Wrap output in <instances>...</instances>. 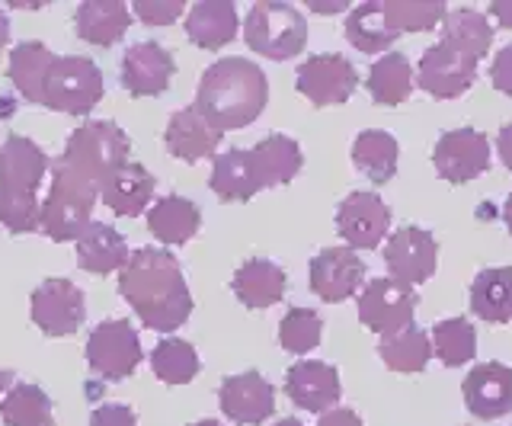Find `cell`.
I'll list each match as a JSON object with an SVG mask.
<instances>
[{"label":"cell","instance_id":"9a60e30c","mask_svg":"<svg viewBox=\"0 0 512 426\" xmlns=\"http://www.w3.org/2000/svg\"><path fill=\"white\" fill-rule=\"evenodd\" d=\"M439 244L426 228L407 225L391 234L388 247H384V263H388L391 279L404 282V286H420L436 273Z\"/></svg>","mask_w":512,"mask_h":426},{"label":"cell","instance_id":"db71d44e","mask_svg":"<svg viewBox=\"0 0 512 426\" xmlns=\"http://www.w3.org/2000/svg\"><path fill=\"white\" fill-rule=\"evenodd\" d=\"M189 426H221L218 420H199V423H189Z\"/></svg>","mask_w":512,"mask_h":426},{"label":"cell","instance_id":"d4e9b609","mask_svg":"<svg viewBox=\"0 0 512 426\" xmlns=\"http://www.w3.org/2000/svg\"><path fill=\"white\" fill-rule=\"evenodd\" d=\"M237 7L231 0H199L196 7L186 13V36L196 42L199 49L215 52L221 45L234 42L237 36Z\"/></svg>","mask_w":512,"mask_h":426},{"label":"cell","instance_id":"44dd1931","mask_svg":"<svg viewBox=\"0 0 512 426\" xmlns=\"http://www.w3.org/2000/svg\"><path fill=\"white\" fill-rule=\"evenodd\" d=\"M221 135L212 122H208L196 106H186V109H176L167 122V151L176 157V161H186V164H196L202 157H212L221 145Z\"/></svg>","mask_w":512,"mask_h":426},{"label":"cell","instance_id":"f546056e","mask_svg":"<svg viewBox=\"0 0 512 426\" xmlns=\"http://www.w3.org/2000/svg\"><path fill=\"white\" fill-rule=\"evenodd\" d=\"M199 228H202V215L196 205L183 196H164L160 202H154L148 212V231L167 247L189 244L196 238Z\"/></svg>","mask_w":512,"mask_h":426},{"label":"cell","instance_id":"d6a6232c","mask_svg":"<svg viewBox=\"0 0 512 426\" xmlns=\"http://www.w3.org/2000/svg\"><path fill=\"white\" fill-rule=\"evenodd\" d=\"M397 138L388 132H378V129H368L362 132L356 141H352V164H356L372 183H391L394 173H397Z\"/></svg>","mask_w":512,"mask_h":426},{"label":"cell","instance_id":"8fae6325","mask_svg":"<svg viewBox=\"0 0 512 426\" xmlns=\"http://www.w3.org/2000/svg\"><path fill=\"white\" fill-rule=\"evenodd\" d=\"M87 298L71 279H45L32 292V321L48 337H71L84 327Z\"/></svg>","mask_w":512,"mask_h":426},{"label":"cell","instance_id":"e575fe53","mask_svg":"<svg viewBox=\"0 0 512 426\" xmlns=\"http://www.w3.org/2000/svg\"><path fill=\"white\" fill-rule=\"evenodd\" d=\"M378 353H381L384 366H388L391 372L413 375V372H423L426 362L432 359V340H429L426 330L410 324L404 330H397V334L381 337Z\"/></svg>","mask_w":512,"mask_h":426},{"label":"cell","instance_id":"c3c4849f","mask_svg":"<svg viewBox=\"0 0 512 426\" xmlns=\"http://www.w3.org/2000/svg\"><path fill=\"white\" fill-rule=\"evenodd\" d=\"M308 7H311L314 13H340V10H346L349 4H346V0H330V4H327V0H308Z\"/></svg>","mask_w":512,"mask_h":426},{"label":"cell","instance_id":"f1b7e54d","mask_svg":"<svg viewBox=\"0 0 512 426\" xmlns=\"http://www.w3.org/2000/svg\"><path fill=\"white\" fill-rule=\"evenodd\" d=\"M212 193L221 202H247L260 193V180H256V170L250 161V151L244 148H231L224 154H215V164H212Z\"/></svg>","mask_w":512,"mask_h":426},{"label":"cell","instance_id":"52a82bcc","mask_svg":"<svg viewBox=\"0 0 512 426\" xmlns=\"http://www.w3.org/2000/svg\"><path fill=\"white\" fill-rule=\"evenodd\" d=\"M103 71L84 55H64L55 58L45 84V106L55 113L87 116L93 106L103 100Z\"/></svg>","mask_w":512,"mask_h":426},{"label":"cell","instance_id":"7a4b0ae2","mask_svg":"<svg viewBox=\"0 0 512 426\" xmlns=\"http://www.w3.org/2000/svg\"><path fill=\"white\" fill-rule=\"evenodd\" d=\"M269 100L266 74L247 58H221L202 74L196 109L218 132L244 129L260 119Z\"/></svg>","mask_w":512,"mask_h":426},{"label":"cell","instance_id":"ee69618b","mask_svg":"<svg viewBox=\"0 0 512 426\" xmlns=\"http://www.w3.org/2000/svg\"><path fill=\"white\" fill-rule=\"evenodd\" d=\"M490 81L493 87L506 93V97H512V42L506 45V49L496 52L493 65H490Z\"/></svg>","mask_w":512,"mask_h":426},{"label":"cell","instance_id":"f35d334b","mask_svg":"<svg viewBox=\"0 0 512 426\" xmlns=\"http://www.w3.org/2000/svg\"><path fill=\"white\" fill-rule=\"evenodd\" d=\"M432 350L442 359V366L458 369L477 356V330L468 318H448L432 327Z\"/></svg>","mask_w":512,"mask_h":426},{"label":"cell","instance_id":"83f0119b","mask_svg":"<svg viewBox=\"0 0 512 426\" xmlns=\"http://www.w3.org/2000/svg\"><path fill=\"white\" fill-rule=\"evenodd\" d=\"M231 289L240 298V305H247L253 311L272 308V305H279L285 295V270L272 260H247L234 273Z\"/></svg>","mask_w":512,"mask_h":426},{"label":"cell","instance_id":"4316f807","mask_svg":"<svg viewBox=\"0 0 512 426\" xmlns=\"http://www.w3.org/2000/svg\"><path fill=\"white\" fill-rule=\"evenodd\" d=\"M250 161H253V170H256V180H260V186L269 189V186L292 183L298 177V170L304 167V154H301L295 138L269 135L256 148H250Z\"/></svg>","mask_w":512,"mask_h":426},{"label":"cell","instance_id":"f5cc1de1","mask_svg":"<svg viewBox=\"0 0 512 426\" xmlns=\"http://www.w3.org/2000/svg\"><path fill=\"white\" fill-rule=\"evenodd\" d=\"M272 426H304L301 420H295V417H285V420H279V423H272Z\"/></svg>","mask_w":512,"mask_h":426},{"label":"cell","instance_id":"f907efd6","mask_svg":"<svg viewBox=\"0 0 512 426\" xmlns=\"http://www.w3.org/2000/svg\"><path fill=\"white\" fill-rule=\"evenodd\" d=\"M503 222H506V228L512 231V193H509V199H506V205H503Z\"/></svg>","mask_w":512,"mask_h":426},{"label":"cell","instance_id":"5b68a950","mask_svg":"<svg viewBox=\"0 0 512 426\" xmlns=\"http://www.w3.org/2000/svg\"><path fill=\"white\" fill-rule=\"evenodd\" d=\"M244 39L250 52L272 61H288L308 45V20L285 0H256L247 13Z\"/></svg>","mask_w":512,"mask_h":426},{"label":"cell","instance_id":"484cf974","mask_svg":"<svg viewBox=\"0 0 512 426\" xmlns=\"http://www.w3.org/2000/svg\"><path fill=\"white\" fill-rule=\"evenodd\" d=\"M128 257L132 254H128L125 238L106 222H93L77 238V263H80V270H87L93 276H109L122 270Z\"/></svg>","mask_w":512,"mask_h":426},{"label":"cell","instance_id":"60d3db41","mask_svg":"<svg viewBox=\"0 0 512 426\" xmlns=\"http://www.w3.org/2000/svg\"><path fill=\"white\" fill-rule=\"evenodd\" d=\"M320 334H324V321H320V314L311 308H292L279 324V343H282V350L292 356H304L317 350Z\"/></svg>","mask_w":512,"mask_h":426},{"label":"cell","instance_id":"ac0fdd59","mask_svg":"<svg viewBox=\"0 0 512 426\" xmlns=\"http://www.w3.org/2000/svg\"><path fill=\"white\" fill-rule=\"evenodd\" d=\"M176 74L173 55L157 42H135L122 55V87L132 97H160Z\"/></svg>","mask_w":512,"mask_h":426},{"label":"cell","instance_id":"2e32d148","mask_svg":"<svg viewBox=\"0 0 512 426\" xmlns=\"http://www.w3.org/2000/svg\"><path fill=\"white\" fill-rule=\"evenodd\" d=\"M221 414L237 426H260L276 410V388L260 372H240L221 382Z\"/></svg>","mask_w":512,"mask_h":426},{"label":"cell","instance_id":"f6af8a7d","mask_svg":"<svg viewBox=\"0 0 512 426\" xmlns=\"http://www.w3.org/2000/svg\"><path fill=\"white\" fill-rule=\"evenodd\" d=\"M317 426H365V423H362V417L356 414V410L333 407V410H327V414H320Z\"/></svg>","mask_w":512,"mask_h":426},{"label":"cell","instance_id":"7bdbcfd3","mask_svg":"<svg viewBox=\"0 0 512 426\" xmlns=\"http://www.w3.org/2000/svg\"><path fill=\"white\" fill-rule=\"evenodd\" d=\"M90 426H138V417L125 404H100L93 410Z\"/></svg>","mask_w":512,"mask_h":426},{"label":"cell","instance_id":"d6986e66","mask_svg":"<svg viewBox=\"0 0 512 426\" xmlns=\"http://www.w3.org/2000/svg\"><path fill=\"white\" fill-rule=\"evenodd\" d=\"M464 404L480 420H500L512 410V369L503 362H480L464 378Z\"/></svg>","mask_w":512,"mask_h":426},{"label":"cell","instance_id":"bcb514c9","mask_svg":"<svg viewBox=\"0 0 512 426\" xmlns=\"http://www.w3.org/2000/svg\"><path fill=\"white\" fill-rule=\"evenodd\" d=\"M496 151H500V161L512 173V122H506L500 129V135H496Z\"/></svg>","mask_w":512,"mask_h":426},{"label":"cell","instance_id":"4dcf8cb0","mask_svg":"<svg viewBox=\"0 0 512 426\" xmlns=\"http://www.w3.org/2000/svg\"><path fill=\"white\" fill-rule=\"evenodd\" d=\"M471 311L487 324L512 321V270L509 266H490V270H480L474 276Z\"/></svg>","mask_w":512,"mask_h":426},{"label":"cell","instance_id":"8992f818","mask_svg":"<svg viewBox=\"0 0 512 426\" xmlns=\"http://www.w3.org/2000/svg\"><path fill=\"white\" fill-rule=\"evenodd\" d=\"M128 154H132V141H128L119 125L109 119H93L71 132L61 157L77 173H84L90 183L103 189L112 173L128 164Z\"/></svg>","mask_w":512,"mask_h":426},{"label":"cell","instance_id":"816d5d0a","mask_svg":"<svg viewBox=\"0 0 512 426\" xmlns=\"http://www.w3.org/2000/svg\"><path fill=\"white\" fill-rule=\"evenodd\" d=\"M13 385V372H7V369H0V391H7Z\"/></svg>","mask_w":512,"mask_h":426},{"label":"cell","instance_id":"603a6c76","mask_svg":"<svg viewBox=\"0 0 512 426\" xmlns=\"http://www.w3.org/2000/svg\"><path fill=\"white\" fill-rule=\"evenodd\" d=\"M55 58L58 55L42 42H20L10 52L7 77L26 103L45 106V84H48V71H52Z\"/></svg>","mask_w":512,"mask_h":426},{"label":"cell","instance_id":"3957f363","mask_svg":"<svg viewBox=\"0 0 512 426\" xmlns=\"http://www.w3.org/2000/svg\"><path fill=\"white\" fill-rule=\"evenodd\" d=\"M48 157L32 138L10 135L0 145V225L13 234H32L42 225L39 186L48 173Z\"/></svg>","mask_w":512,"mask_h":426},{"label":"cell","instance_id":"5bb4252c","mask_svg":"<svg viewBox=\"0 0 512 426\" xmlns=\"http://www.w3.org/2000/svg\"><path fill=\"white\" fill-rule=\"evenodd\" d=\"M391 228V209L375 193H349L336 209V231L349 250H375Z\"/></svg>","mask_w":512,"mask_h":426},{"label":"cell","instance_id":"ab89813d","mask_svg":"<svg viewBox=\"0 0 512 426\" xmlns=\"http://www.w3.org/2000/svg\"><path fill=\"white\" fill-rule=\"evenodd\" d=\"M384 17L397 33H429L448 17L445 4H423V0H384Z\"/></svg>","mask_w":512,"mask_h":426},{"label":"cell","instance_id":"277c9868","mask_svg":"<svg viewBox=\"0 0 512 426\" xmlns=\"http://www.w3.org/2000/svg\"><path fill=\"white\" fill-rule=\"evenodd\" d=\"M100 199V186L77 173L64 157L52 164V186L42 202V234L58 244H68L84 234L93 222V205Z\"/></svg>","mask_w":512,"mask_h":426},{"label":"cell","instance_id":"9c48e42d","mask_svg":"<svg viewBox=\"0 0 512 426\" xmlns=\"http://www.w3.org/2000/svg\"><path fill=\"white\" fill-rule=\"evenodd\" d=\"M416 305H420V295L413 286H404L391 276L372 279L359 295V321L375 334L388 337L413 324Z\"/></svg>","mask_w":512,"mask_h":426},{"label":"cell","instance_id":"836d02e7","mask_svg":"<svg viewBox=\"0 0 512 426\" xmlns=\"http://www.w3.org/2000/svg\"><path fill=\"white\" fill-rule=\"evenodd\" d=\"M368 93L378 106H400L413 93V68L410 58L400 52L381 55L368 71Z\"/></svg>","mask_w":512,"mask_h":426},{"label":"cell","instance_id":"b9f144b4","mask_svg":"<svg viewBox=\"0 0 512 426\" xmlns=\"http://www.w3.org/2000/svg\"><path fill=\"white\" fill-rule=\"evenodd\" d=\"M183 10V0H135L132 7V13L144 26H170L173 20L183 17Z\"/></svg>","mask_w":512,"mask_h":426},{"label":"cell","instance_id":"74e56055","mask_svg":"<svg viewBox=\"0 0 512 426\" xmlns=\"http://www.w3.org/2000/svg\"><path fill=\"white\" fill-rule=\"evenodd\" d=\"M151 369L164 385H186L199 375V353L192 343L180 337H167L154 346Z\"/></svg>","mask_w":512,"mask_h":426},{"label":"cell","instance_id":"30bf717a","mask_svg":"<svg viewBox=\"0 0 512 426\" xmlns=\"http://www.w3.org/2000/svg\"><path fill=\"white\" fill-rule=\"evenodd\" d=\"M141 362V340L135 327L128 321H103L87 340V366L106 378V382H119L128 378Z\"/></svg>","mask_w":512,"mask_h":426},{"label":"cell","instance_id":"ffe728a7","mask_svg":"<svg viewBox=\"0 0 512 426\" xmlns=\"http://www.w3.org/2000/svg\"><path fill=\"white\" fill-rule=\"evenodd\" d=\"M285 394H288V401L301 410L327 414L343 394L340 372L327 366V362H295V366L285 372Z\"/></svg>","mask_w":512,"mask_h":426},{"label":"cell","instance_id":"d590c367","mask_svg":"<svg viewBox=\"0 0 512 426\" xmlns=\"http://www.w3.org/2000/svg\"><path fill=\"white\" fill-rule=\"evenodd\" d=\"M52 398L39 385H13L0 401V420L4 426H52Z\"/></svg>","mask_w":512,"mask_h":426},{"label":"cell","instance_id":"7dc6e473","mask_svg":"<svg viewBox=\"0 0 512 426\" xmlns=\"http://www.w3.org/2000/svg\"><path fill=\"white\" fill-rule=\"evenodd\" d=\"M490 17L500 20L503 29H512V0H493V4H490Z\"/></svg>","mask_w":512,"mask_h":426},{"label":"cell","instance_id":"1f68e13d","mask_svg":"<svg viewBox=\"0 0 512 426\" xmlns=\"http://www.w3.org/2000/svg\"><path fill=\"white\" fill-rule=\"evenodd\" d=\"M397 29L384 17V0H365V4L349 10L346 20V39L352 49H359L365 55L388 52L397 42Z\"/></svg>","mask_w":512,"mask_h":426},{"label":"cell","instance_id":"cb8c5ba5","mask_svg":"<svg viewBox=\"0 0 512 426\" xmlns=\"http://www.w3.org/2000/svg\"><path fill=\"white\" fill-rule=\"evenodd\" d=\"M128 23H132V13L122 0H84L74 13L77 36L100 49L116 45L128 33Z\"/></svg>","mask_w":512,"mask_h":426},{"label":"cell","instance_id":"681fc988","mask_svg":"<svg viewBox=\"0 0 512 426\" xmlns=\"http://www.w3.org/2000/svg\"><path fill=\"white\" fill-rule=\"evenodd\" d=\"M7 42H10V20H7V13L0 10V52L7 49Z\"/></svg>","mask_w":512,"mask_h":426},{"label":"cell","instance_id":"7402d4cb","mask_svg":"<svg viewBox=\"0 0 512 426\" xmlns=\"http://www.w3.org/2000/svg\"><path fill=\"white\" fill-rule=\"evenodd\" d=\"M154 186L157 180L151 177L148 170H144L141 164L128 161L125 167H119L112 177L103 183L100 189V199L103 205H109L112 212H116L119 218H138L144 209L151 205L154 199Z\"/></svg>","mask_w":512,"mask_h":426},{"label":"cell","instance_id":"7c38bea8","mask_svg":"<svg viewBox=\"0 0 512 426\" xmlns=\"http://www.w3.org/2000/svg\"><path fill=\"white\" fill-rule=\"evenodd\" d=\"M295 87L314 106H340L359 87L356 65L343 55H314L295 74Z\"/></svg>","mask_w":512,"mask_h":426},{"label":"cell","instance_id":"e0dca14e","mask_svg":"<svg viewBox=\"0 0 512 426\" xmlns=\"http://www.w3.org/2000/svg\"><path fill=\"white\" fill-rule=\"evenodd\" d=\"M365 282V263L349 247H327L311 260V289L327 305H340Z\"/></svg>","mask_w":512,"mask_h":426},{"label":"cell","instance_id":"6da1fadb","mask_svg":"<svg viewBox=\"0 0 512 426\" xmlns=\"http://www.w3.org/2000/svg\"><path fill=\"white\" fill-rule=\"evenodd\" d=\"M119 295L135 308L141 324L157 334H173L192 314V295L180 263L157 247H141L128 257L119 270Z\"/></svg>","mask_w":512,"mask_h":426},{"label":"cell","instance_id":"4fadbf2b","mask_svg":"<svg viewBox=\"0 0 512 426\" xmlns=\"http://www.w3.org/2000/svg\"><path fill=\"white\" fill-rule=\"evenodd\" d=\"M432 164L448 183H471L490 170V138L477 129L445 132L432 148Z\"/></svg>","mask_w":512,"mask_h":426},{"label":"cell","instance_id":"ba28073f","mask_svg":"<svg viewBox=\"0 0 512 426\" xmlns=\"http://www.w3.org/2000/svg\"><path fill=\"white\" fill-rule=\"evenodd\" d=\"M477 61L480 58L464 52L461 45L439 39L432 49L423 52L416 84L436 100H455L464 90H471L474 77H477Z\"/></svg>","mask_w":512,"mask_h":426},{"label":"cell","instance_id":"8d00e7d4","mask_svg":"<svg viewBox=\"0 0 512 426\" xmlns=\"http://www.w3.org/2000/svg\"><path fill=\"white\" fill-rule=\"evenodd\" d=\"M442 39L461 45L464 52H471L474 58H484L493 45V26L480 10L458 7L448 10V17L442 20Z\"/></svg>","mask_w":512,"mask_h":426}]
</instances>
